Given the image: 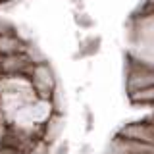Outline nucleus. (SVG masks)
Instances as JSON below:
<instances>
[{
	"instance_id": "f257e3e1",
	"label": "nucleus",
	"mask_w": 154,
	"mask_h": 154,
	"mask_svg": "<svg viewBox=\"0 0 154 154\" xmlns=\"http://www.w3.org/2000/svg\"><path fill=\"white\" fill-rule=\"evenodd\" d=\"M54 77H52V71L48 69V66L38 64L33 66L31 69V87L35 91V94L41 96V100H48L54 93Z\"/></svg>"
},
{
	"instance_id": "f03ea898",
	"label": "nucleus",
	"mask_w": 154,
	"mask_h": 154,
	"mask_svg": "<svg viewBox=\"0 0 154 154\" xmlns=\"http://www.w3.org/2000/svg\"><path fill=\"white\" fill-rule=\"evenodd\" d=\"M118 137L127 139V141H137L144 144H154V123H131L119 131Z\"/></svg>"
},
{
	"instance_id": "7ed1b4c3",
	"label": "nucleus",
	"mask_w": 154,
	"mask_h": 154,
	"mask_svg": "<svg viewBox=\"0 0 154 154\" xmlns=\"http://www.w3.org/2000/svg\"><path fill=\"white\" fill-rule=\"evenodd\" d=\"M127 87H129V93L154 87V69L152 67H146V66H133L131 71H129Z\"/></svg>"
},
{
	"instance_id": "20e7f679",
	"label": "nucleus",
	"mask_w": 154,
	"mask_h": 154,
	"mask_svg": "<svg viewBox=\"0 0 154 154\" xmlns=\"http://www.w3.org/2000/svg\"><path fill=\"white\" fill-rule=\"evenodd\" d=\"M129 94H131V100L137 104H154V87L135 91V93H129Z\"/></svg>"
}]
</instances>
